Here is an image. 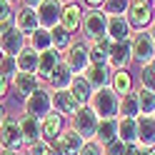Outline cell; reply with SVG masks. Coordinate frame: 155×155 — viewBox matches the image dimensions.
I'll return each mask as SVG.
<instances>
[{
  "label": "cell",
  "instance_id": "6da1fadb",
  "mask_svg": "<svg viewBox=\"0 0 155 155\" xmlns=\"http://www.w3.org/2000/svg\"><path fill=\"white\" fill-rule=\"evenodd\" d=\"M90 108L93 113L98 115L100 120L105 118H118V105H120V98L113 93V88L108 85V88H98V90H93L90 95Z\"/></svg>",
  "mask_w": 155,
  "mask_h": 155
},
{
  "label": "cell",
  "instance_id": "7a4b0ae2",
  "mask_svg": "<svg viewBox=\"0 0 155 155\" xmlns=\"http://www.w3.org/2000/svg\"><path fill=\"white\" fill-rule=\"evenodd\" d=\"M128 23L133 30H148L150 23L155 20V10H153V0H130L128 13Z\"/></svg>",
  "mask_w": 155,
  "mask_h": 155
},
{
  "label": "cell",
  "instance_id": "3957f363",
  "mask_svg": "<svg viewBox=\"0 0 155 155\" xmlns=\"http://www.w3.org/2000/svg\"><path fill=\"white\" fill-rule=\"evenodd\" d=\"M98 123H100V118L93 113V108L90 105H83V108L70 118V128L80 135L83 140H93L95 133H98Z\"/></svg>",
  "mask_w": 155,
  "mask_h": 155
},
{
  "label": "cell",
  "instance_id": "277c9868",
  "mask_svg": "<svg viewBox=\"0 0 155 155\" xmlns=\"http://www.w3.org/2000/svg\"><path fill=\"white\" fill-rule=\"evenodd\" d=\"M130 50H133V60L143 65H150L153 58H155V45H153V38L148 30H135L130 38Z\"/></svg>",
  "mask_w": 155,
  "mask_h": 155
},
{
  "label": "cell",
  "instance_id": "5b68a950",
  "mask_svg": "<svg viewBox=\"0 0 155 155\" xmlns=\"http://www.w3.org/2000/svg\"><path fill=\"white\" fill-rule=\"evenodd\" d=\"M63 63L70 68V73H73V75H83V73L90 68V53H88V45L80 43V40H73L70 48L65 50Z\"/></svg>",
  "mask_w": 155,
  "mask_h": 155
},
{
  "label": "cell",
  "instance_id": "8992f818",
  "mask_svg": "<svg viewBox=\"0 0 155 155\" xmlns=\"http://www.w3.org/2000/svg\"><path fill=\"white\" fill-rule=\"evenodd\" d=\"M83 33L88 40H95V38H103L108 33V15H105L100 8H90L88 13L83 15Z\"/></svg>",
  "mask_w": 155,
  "mask_h": 155
},
{
  "label": "cell",
  "instance_id": "52a82bcc",
  "mask_svg": "<svg viewBox=\"0 0 155 155\" xmlns=\"http://www.w3.org/2000/svg\"><path fill=\"white\" fill-rule=\"evenodd\" d=\"M50 110H53V98H50V90L38 88L33 95H28V98H25V115H33V118L43 120Z\"/></svg>",
  "mask_w": 155,
  "mask_h": 155
},
{
  "label": "cell",
  "instance_id": "ba28073f",
  "mask_svg": "<svg viewBox=\"0 0 155 155\" xmlns=\"http://www.w3.org/2000/svg\"><path fill=\"white\" fill-rule=\"evenodd\" d=\"M38 13V23L45 30H53L55 25H60V15H63V3L60 0H40V5L35 8Z\"/></svg>",
  "mask_w": 155,
  "mask_h": 155
},
{
  "label": "cell",
  "instance_id": "9c48e42d",
  "mask_svg": "<svg viewBox=\"0 0 155 155\" xmlns=\"http://www.w3.org/2000/svg\"><path fill=\"white\" fill-rule=\"evenodd\" d=\"M83 143H85V140H83L73 128H65V130L58 135V138H55L50 145H53L55 155H80Z\"/></svg>",
  "mask_w": 155,
  "mask_h": 155
},
{
  "label": "cell",
  "instance_id": "30bf717a",
  "mask_svg": "<svg viewBox=\"0 0 155 155\" xmlns=\"http://www.w3.org/2000/svg\"><path fill=\"white\" fill-rule=\"evenodd\" d=\"M50 98H53V110L60 113L63 118H73V115L83 108V105L73 98V93L68 88L65 90H50Z\"/></svg>",
  "mask_w": 155,
  "mask_h": 155
},
{
  "label": "cell",
  "instance_id": "8fae6325",
  "mask_svg": "<svg viewBox=\"0 0 155 155\" xmlns=\"http://www.w3.org/2000/svg\"><path fill=\"white\" fill-rule=\"evenodd\" d=\"M133 63V50H130V40H120L110 45L108 53V65L113 70H128V65Z\"/></svg>",
  "mask_w": 155,
  "mask_h": 155
},
{
  "label": "cell",
  "instance_id": "7c38bea8",
  "mask_svg": "<svg viewBox=\"0 0 155 155\" xmlns=\"http://www.w3.org/2000/svg\"><path fill=\"white\" fill-rule=\"evenodd\" d=\"M23 138H20V125L13 118H5L3 125H0V148L8 150H20Z\"/></svg>",
  "mask_w": 155,
  "mask_h": 155
},
{
  "label": "cell",
  "instance_id": "4fadbf2b",
  "mask_svg": "<svg viewBox=\"0 0 155 155\" xmlns=\"http://www.w3.org/2000/svg\"><path fill=\"white\" fill-rule=\"evenodd\" d=\"M65 118L60 113H55V110H50L45 115V118L40 120V140H45V143H53L58 135H60L63 130H65V123H63Z\"/></svg>",
  "mask_w": 155,
  "mask_h": 155
},
{
  "label": "cell",
  "instance_id": "5bb4252c",
  "mask_svg": "<svg viewBox=\"0 0 155 155\" xmlns=\"http://www.w3.org/2000/svg\"><path fill=\"white\" fill-rule=\"evenodd\" d=\"M113 43H120V40H130L133 38V28L128 23V18L125 15H108V33Z\"/></svg>",
  "mask_w": 155,
  "mask_h": 155
},
{
  "label": "cell",
  "instance_id": "9a60e30c",
  "mask_svg": "<svg viewBox=\"0 0 155 155\" xmlns=\"http://www.w3.org/2000/svg\"><path fill=\"white\" fill-rule=\"evenodd\" d=\"M83 75L88 78V83L93 85V90H98V88H108V85H110V78H113V68H110L108 63H100V65L90 63V68H88Z\"/></svg>",
  "mask_w": 155,
  "mask_h": 155
},
{
  "label": "cell",
  "instance_id": "2e32d148",
  "mask_svg": "<svg viewBox=\"0 0 155 155\" xmlns=\"http://www.w3.org/2000/svg\"><path fill=\"white\" fill-rule=\"evenodd\" d=\"M25 40H28V38L13 25L10 30H5L3 35H0V50H3L5 55H13V58H15V55L25 48Z\"/></svg>",
  "mask_w": 155,
  "mask_h": 155
},
{
  "label": "cell",
  "instance_id": "e0dca14e",
  "mask_svg": "<svg viewBox=\"0 0 155 155\" xmlns=\"http://www.w3.org/2000/svg\"><path fill=\"white\" fill-rule=\"evenodd\" d=\"M83 8L78 5V3H68L63 5V15H60V28L68 33H75V30H80V25H83Z\"/></svg>",
  "mask_w": 155,
  "mask_h": 155
},
{
  "label": "cell",
  "instance_id": "ac0fdd59",
  "mask_svg": "<svg viewBox=\"0 0 155 155\" xmlns=\"http://www.w3.org/2000/svg\"><path fill=\"white\" fill-rule=\"evenodd\" d=\"M138 145L145 150L155 148V118L153 115H138Z\"/></svg>",
  "mask_w": 155,
  "mask_h": 155
},
{
  "label": "cell",
  "instance_id": "d6986e66",
  "mask_svg": "<svg viewBox=\"0 0 155 155\" xmlns=\"http://www.w3.org/2000/svg\"><path fill=\"white\" fill-rule=\"evenodd\" d=\"M13 88H15V93L20 95V98L25 100L28 95H33L38 88H40V78H38L35 73H18L15 78H13Z\"/></svg>",
  "mask_w": 155,
  "mask_h": 155
},
{
  "label": "cell",
  "instance_id": "ffe728a7",
  "mask_svg": "<svg viewBox=\"0 0 155 155\" xmlns=\"http://www.w3.org/2000/svg\"><path fill=\"white\" fill-rule=\"evenodd\" d=\"M15 28L20 30L25 38L30 35V33H35L38 28H40V23H38V13H35V8H20V10L15 13Z\"/></svg>",
  "mask_w": 155,
  "mask_h": 155
},
{
  "label": "cell",
  "instance_id": "44dd1931",
  "mask_svg": "<svg viewBox=\"0 0 155 155\" xmlns=\"http://www.w3.org/2000/svg\"><path fill=\"white\" fill-rule=\"evenodd\" d=\"M63 60H60V50H55V48H48V50H43L40 53V65H38V78L40 80H48V78L53 75V70L58 65H60Z\"/></svg>",
  "mask_w": 155,
  "mask_h": 155
},
{
  "label": "cell",
  "instance_id": "7402d4cb",
  "mask_svg": "<svg viewBox=\"0 0 155 155\" xmlns=\"http://www.w3.org/2000/svg\"><path fill=\"white\" fill-rule=\"evenodd\" d=\"M18 125H20V138H23V145H33L40 140V120L33 118V115H23L20 120H18Z\"/></svg>",
  "mask_w": 155,
  "mask_h": 155
},
{
  "label": "cell",
  "instance_id": "603a6c76",
  "mask_svg": "<svg viewBox=\"0 0 155 155\" xmlns=\"http://www.w3.org/2000/svg\"><path fill=\"white\" fill-rule=\"evenodd\" d=\"M18 60V73H38V65H40V53L33 50L30 45H25L20 53L15 55Z\"/></svg>",
  "mask_w": 155,
  "mask_h": 155
},
{
  "label": "cell",
  "instance_id": "cb8c5ba5",
  "mask_svg": "<svg viewBox=\"0 0 155 155\" xmlns=\"http://www.w3.org/2000/svg\"><path fill=\"white\" fill-rule=\"evenodd\" d=\"M73 93V98L80 103V105H88L90 103V95H93V85L88 83V78L85 75H73L70 80V88H68Z\"/></svg>",
  "mask_w": 155,
  "mask_h": 155
},
{
  "label": "cell",
  "instance_id": "d4e9b609",
  "mask_svg": "<svg viewBox=\"0 0 155 155\" xmlns=\"http://www.w3.org/2000/svg\"><path fill=\"white\" fill-rule=\"evenodd\" d=\"M110 45H113V40H110L108 35H103V38H95V40H90V45H88L90 63H95V65H100V63H108Z\"/></svg>",
  "mask_w": 155,
  "mask_h": 155
},
{
  "label": "cell",
  "instance_id": "484cf974",
  "mask_svg": "<svg viewBox=\"0 0 155 155\" xmlns=\"http://www.w3.org/2000/svg\"><path fill=\"white\" fill-rule=\"evenodd\" d=\"M95 140H98L103 148L118 140V118H105L98 123V133H95Z\"/></svg>",
  "mask_w": 155,
  "mask_h": 155
},
{
  "label": "cell",
  "instance_id": "4316f807",
  "mask_svg": "<svg viewBox=\"0 0 155 155\" xmlns=\"http://www.w3.org/2000/svg\"><path fill=\"white\" fill-rule=\"evenodd\" d=\"M110 88H113V93L118 95V98H123V95L133 93V75H130L128 70H113Z\"/></svg>",
  "mask_w": 155,
  "mask_h": 155
},
{
  "label": "cell",
  "instance_id": "83f0119b",
  "mask_svg": "<svg viewBox=\"0 0 155 155\" xmlns=\"http://www.w3.org/2000/svg\"><path fill=\"white\" fill-rule=\"evenodd\" d=\"M118 140L138 143V118H118Z\"/></svg>",
  "mask_w": 155,
  "mask_h": 155
},
{
  "label": "cell",
  "instance_id": "f1b7e54d",
  "mask_svg": "<svg viewBox=\"0 0 155 155\" xmlns=\"http://www.w3.org/2000/svg\"><path fill=\"white\" fill-rule=\"evenodd\" d=\"M70 80H73V73H70V68H68L65 63H60V65L53 70V75L48 78V83H50L53 90H65V88H70Z\"/></svg>",
  "mask_w": 155,
  "mask_h": 155
},
{
  "label": "cell",
  "instance_id": "f546056e",
  "mask_svg": "<svg viewBox=\"0 0 155 155\" xmlns=\"http://www.w3.org/2000/svg\"><path fill=\"white\" fill-rule=\"evenodd\" d=\"M140 115V105H138V95L128 93L120 98V105H118V118H138Z\"/></svg>",
  "mask_w": 155,
  "mask_h": 155
},
{
  "label": "cell",
  "instance_id": "4dcf8cb0",
  "mask_svg": "<svg viewBox=\"0 0 155 155\" xmlns=\"http://www.w3.org/2000/svg\"><path fill=\"white\" fill-rule=\"evenodd\" d=\"M28 45H30L33 50H38V53L48 50V48H53L50 30H45V28H38L35 33H30V35H28Z\"/></svg>",
  "mask_w": 155,
  "mask_h": 155
},
{
  "label": "cell",
  "instance_id": "1f68e13d",
  "mask_svg": "<svg viewBox=\"0 0 155 155\" xmlns=\"http://www.w3.org/2000/svg\"><path fill=\"white\" fill-rule=\"evenodd\" d=\"M138 105H140V115H155V93L148 88H138Z\"/></svg>",
  "mask_w": 155,
  "mask_h": 155
},
{
  "label": "cell",
  "instance_id": "d6a6232c",
  "mask_svg": "<svg viewBox=\"0 0 155 155\" xmlns=\"http://www.w3.org/2000/svg\"><path fill=\"white\" fill-rule=\"evenodd\" d=\"M50 38H53V48H55V50H68L70 43H73V35L68 30H63L60 25H55L50 30Z\"/></svg>",
  "mask_w": 155,
  "mask_h": 155
},
{
  "label": "cell",
  "instance_id": "836d02e7",
  "mask_svg": "<svg viewBox=\"0 0 155 155\" xmlns=\"http://www.w3.org/2000/svg\"><path fill=\"white\" fill-rule=\"evenodd\" d=\"M128 8H130V0H105L100 10L105 15H125Z\"/></svg>",
  "mask_w": 155,
  "mask_h": 155
},
{
  "label": "cell",
  "instance_id": "e575fe53",
  "mask_svg": "<svg viewBox=\"0 0 155 155\" xmlns=\"http://www.w3.org/2000/svg\"><path fill=\"white\" fill-rule=\"evenodd\" d=\"M0 75H5L8 80H13V78L18 75V60L13 55H5L3 60H0Z\"/></svg>",
  "mask_w": 155,
  "mask_h": 155
},
{
  "label": "cell",
  "instance_id": "d590c367",
  "mask_svg": "<svg viewBox=\"0 0 155 155\" xmlns=\"http://www.w3.org/2000/svg\"><path fill=\"white\" fill-rule=\"evenodd\" d=\"M140 88H148V90L155 93V70H153V65L140 68Z\"/></svg>",
  "mask_w": 155,
  "mask_h": 155
},
{
  "label": "cell",
  "instance_id": "8d00e7d4",
  "mask_svg": "<svg viewBox=\"0 0 155 155\" xmlns=\"http://www.w3.org/2000/svg\"><path fill=\"white\" fill-rule=\"evenodd\" d=\"M28 155H55V150H53L50 143L38 140V143H33V145H28Z\"/></svg>",
  "mask_w": 155,
  "mask_h": 155
},
{
  "label": "cell",
  "instance_id": "74e56055",
  "mask_svg": "<svg viewBox=\"0 0 155 155\" xmlns=\"http://www.w3.org/2000/svg\"><path fill=\"white\" fill-rule=\"evenodd\" d=\"M80 155H105V150H103V145L93 138V140H85V143H83Z\"/></svg>",
  "mask_w": 155,
  "mask_h": 155
},
{
  "label": "cell",
  "instance_id": "f35d334b",
  "mask_svg": "<svg viewBox=\"0 0 155 155\" xmlns=\"http://www.w3.org/2000/svg\"><path fill=\"white\" fill-rule=\"evenodd\" d=\"M105 155H125L128 153V143H123V140H115V143H110V145H105Z\"/></svg>",
  "mask_w": 155,
  "mask_h": 155
},
{
  "label": "cell",
  "instance_id": "ab89813d",
  "mask_svg": "<svg viewBox=\"0 0 155 155\" xmlns=\"http://www.w3.org/2000/svg\"><path fill=\"white\" fill-rule=\"evenodd\" d=\"M8 90H10V80H8L5 75H0V100L8 95Z\"/></svg>",
  "mask_w": 155,
  "mask_h": 155
},
{
  "label": "cell",
  "instance_id": "60d3db41",
  "mask_svg": "<svg viewBox=\"0 0 155 155\" xmlns=\"http://www.w3.org/2000/svg\"><path fill=\"white\" fill-rule=\"evenodd\" d=\"M140 150H143V148H140L138 143H130V145H128V153H125V155H140Z\"/></svg>",
  "mask_w": 155,
  "mask_h": 155
},
{
  "label": "cell",
  "instance_id": "b9f144b4",
  "mask_svg": "<svg viewBox=\"0 0 155 155\" xmlns=\"http://www.w3.org/2000/svg\"><path fill=\"white\" fill-rule=\"evenodd\" d=\"M105 0H85V5H90V8H103Z\"/></svg>",
  "mask_w": 155,
  "mask_h": 155
},
{
  "label": "cell",
  "instance_id": "7bdbcfd3",
  "mask_svg": "<svg viewBox=\"0 0 155 155\" xmlns=\"http://www.w3.org/2000/svg\"><path fill=\"white\" fill-rule=\"evenodd\" d=\"M23 5L25 8H38V5H40V0H23Z\"/></svg>",
  "mask_w": 155,
  "mask_h": 155
},
{
  "label": "cell",
  "instance_id": "ee69618b",
  "mask_svg": "<svg viewBox=\"0 0 155 155\" xmlns=\"http://www.w3.org/2000/svg\"><path fill=\"white\" fill-rule=\"evenodd\" d=\"M0 155H20L18 150H8V148H0Z\"/></svg>",
  "mask_w": 155,
  "mask_h": 155
},
{
  "label": "cell",
  "instance_id": "f6af8a7d",
  "mask_svg": "<svg viewBox=\"0 0 155 155\" xmlns=\"http://www.w3.org/2000/svg\"><path fill=\"white\" fill-rule=\"evenodd\" d=\"M148 33H150V38H153V45H155V20L150 23V28H148Z\"/></svg>",
  "mask_w": 155,
  "mask_h": 155
},
{
  "label": "cell",
  "instance_id": "bcb514c9",
  "mask_svg": "<svg viewBox=\"0 0 155 155\" xmlns=\"http://www.w3.org/2000/svg\"><path fill=\"white\" fill-rule=\"evenodd\" d=\"M5 118H8V115H5V108H3V103H0V125H3Z\"/></svg>",
  "mask_w": 155,
  "mask_h": 155
},
{
  "label": "cell",
  "instance_id": "7dc6e473",
  "mask_svg": "<svg viewBox=\"0 0 155 155\" xmlns=\"http://www.w3.org/2000/svg\"><path fill=\"white\" fill-rule=\"evenodd\" d=\"M60 3H63V5H68V3H75V0H60Z\"/></svg>",
  "mask_w": 155,
  "mask_h": 155
},
{
  "label": "cell",
  "instance_id": "c3c4849f",
  "mask_svg": "<svg viewBox=\"0 0 155 155\" xmlns=\"http://www.w3.org/2000/svg\"><path fill=\"white\" fill-rule=\"evenodd\" d=\"M3 58H5V53H3V50H0V60H3Z\"/></svg>",
  "mask_w": 155,
  "mask_h": 155
},
{
  "label": "cell",
  "instance_id": "681fc988",
  "mask_svg": "<svg viewBox=\"0 0 155 155\" xmlns=\"http://www.w3.org/2000/svg\"><path fill=\"white\" fill-rule=\"evenodd\" d=\"M150 65H153V70H155V58H153V63H150Z\"/></svg>",
  "mask_w": 155,
  "mask_h": 155
},
{
  "label": "cell",
  "instance_id": "f907efd6",
  "mask_svg": "<svg viewBox=\"0 0 155 155\" xmlns=\"http://www.w3.org/2000/svg\"><path fill=\"white\" fill-rule=\"evenodd\" d=\"M150 155H155V148H150Z\"/></svg>",
  "mask_w": 155,
  "mask_h": 155
},
{
  "label": "cell",
  "instance_id": "816d5d0a",
  "mask_svg": "<svg viewBox=\"0 0 155 155\" xmlns=\"http://www.w3.org/2000/svg\"><path fill=\"white\" fill-rule=\"evenodd\" d=\"M153 10H155V0H153Z\"/></svg>",
  "mask_w": 155,
  "mask_h": 155
},
{
  "label": "cell",
  "instance_id": "f5cc1de1",
  "mask_svg": "<svg viewBox=\"0 0 155 155\" xmlns=\"http://www.w3.org/2000/svg\"><path fill=\"white\" fill-rule=\"evenodd\" d=\"M8 3H13V0H8Z\"/></svg>",
  "mask_w": 155,
  "mask_h": 155
},
{
  "label": "cell",
  "instance_id": "db71d44e",
  "mask_svg": "<svg viewBox=\"0 0 155 155\" xmlns=\"http://www.w3.org/2000/svg\"><path fill=\"white\" fill-rule=\"evenodd\" d=\"M153 118H155V115H153Z\"/></svg>",
  "mask_w": 155,
  "mask_h": 155
},
{
  "label": "cell",
  "instance_id": "11a10c76",
  "mask_svg": "<svg viewBox=\"0 0 155 155\" xmlns=\"http://www.w3.org/2000/svg\"><path fill=\"white\" fill-rule=\"evenodd\" d=\"M25 155H28V153H25Z\"/></svg>",
  "mask_w": 155,
  "mask_h": 155
}]
</instances>
